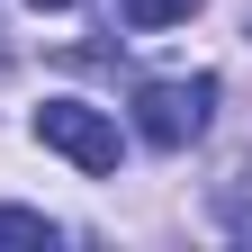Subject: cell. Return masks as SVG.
Here are the masks:
<instances>
[{"instance_id": "cell-1", "label": "cell", "mask_w": 252, "mask_h": 252, "mask_svg": "<svg viewBox=\"0 0 252 252\" xmlns=\"http://www.w3.org/2000/svg\"><path fill=\"white\" fill-rule=\"evenodd\" d=\"M207 117H216V72H189V81H144V90H135V135H144L153 153L198 144V135H207Z\"/></svg>"}, {"instance_id": "cell-2", "label": "cell", "mask_w": 252, "mask_h": 252, "mask_svg": "<svg viewBox=\"0 0 252 252\" xmlns=\"http://www.w3.org/2000/svg\"><path fill=\"white\" fill-rule=\"evenodd\" d=\"M36 144H54L63 162H81V171H99V180L117 171V153H126L117 126H108L99 108H81V99H45V108H36Z\"/></svg>"}, {"instance_id": "cell-3", "label": "cell", "mask_w": 252, "mask_h": 252, "mask_svg": "<svg viewBox=\"0 0 252 252\" xmlns=\"http://www.w3.org/2000/svg\"><path fill=\"white\" fill-rule=\"evenodd\" d=\"M0 252H54V216H36V207H0Z\"/></svg>"}, {"instance_id": "cell-4", "label": "cell", "mask_w": 252, "mask_h": 252, "mask_svg": "<svg viewBox=\"0 0 252 252\" xmlns=\"http://www.w3.org/2000/svg\"><path fill=\"white\" fill-rule=\"evenodd\" d=\"M117 18L153 36V27H180V18H198V0H117Z\"/></svg>"}, {"instance_id": "cell-5", "label": "cell", "mask_w": 252, "mask_h": 252, "mask_svg": "<svg viewBox=\"0 0 252 252\" xmlns=\"http://www.w3.org/2000/svg\"><path fill=\"white\" fill-rule=\"evenodd\" d=\"M27 9H72V0H27Z\"/></svg>"}]
</instances>
